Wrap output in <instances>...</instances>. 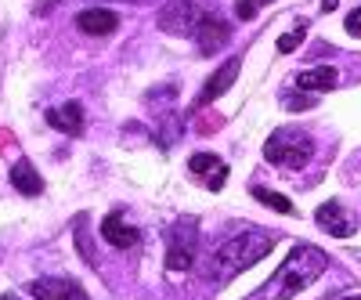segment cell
I'll list each match as a JSON object with an SVG mask.
<instances>
[{
  "label": "cell",
  "mask_w": 361,
  "mask_h": 300,
  "mask_svg": "<svg viewBox=\"0 0 361 300\" xmlns=\"http://www.w3.org/2000/svg\"><path fill=\"white\" fill-rule=\"evenodd\" d=\"M271 250H275V235H271V232L246 228V232L231 235L228 243L214 253V279L217 282L235 279L238 272H246V268H253L257 260H264Z\"/></svg>",
  "instance_id": "1"
},
{
  "label": "cell",
  "mask_w": 361,
  "mask_h": 300,
  "mask_svg": "<svg viewBox=\"0 0 361 300\" xmlns=\"http://www.w3.org/2000/svg\"><path fill=\"white\" fill-rule=\"evenodd\" d=\"M325 268H329V257L318 250V246H296L286 260H282V268L275 272V279H271V286L267 289H275L271 296L275 300H289V296H296V293H304V289H311L322 275H325Z\"/></svg>",
  "instance_id": "2"
},
{
  "label": "cell",
  "mask_w": 361,
  "mask_h": 300,
  "mask_svg": "<svg viewBox=\"0 0 361 300\" xmlns=\"http://www.w3.org/2000/svg\"><path fill=\"white\" fill-rule=\"evenodd\" d=\"M314 156V141L307 131H296V127H279L275 134L267 138L264 145V160L267 163H275L282 170H300V167H307Z\"/></svg>",
  "instance_id": "3"
},
{
  "label": "cell",
  "mask_w": 361,
  "mask_h": 300,
  "mask_svg": "<svg viewBox=\"0 0 361 300\" xmlns=\"http://www.w3.org/2000/svg\"><path fill=\"white\" fill-rule=\"evenodd\" d=\"M214 15V0H166L159 8L156 22L163 33L173 37H195V29Z\"/></svg>",
  "instance_id": "4"
},
{
  "label": "cell",
  "mask_w": 361,
  "mask_h": 300,
  "mask_svg": "<svg viewBox=\"0 0 361 300\" xmlns=\"http://www.w3.org/2000/svg\"><path fill=\"white\" fill-rule=\"evenodd\" d=\"M195 243H199L195 221H180L166 232V268L170 272H188L195 260Z\"/></svg>",
  "instance_id": "5"
},
{
  "label": "cell",
  "mask_w": 361,
  "mask_h": 300,
  "mask_svg": "<svg viewBox=\"0 0 361 300\" xmlns=\"http://www.w3.org/2000/svg\"><path fill=\"white\" fill-rule=\"evenodd\" d=\"M188 170L199 177L206 188H214V192L224 188V181H228V163L221 156H214V152H195L188 160Z\"/></svg>",
  "instance_id": "6"
},
{
  "label": "cell",
  "mask_w": 361,
  "mask_h": 300,
  "mask_svg": "<svg viewBox=\"0 0 361 300\" xmlns=\"http://www.w3.org/2000/svg\"><path fill=\"white\" fill-rule=\"evenodd\" d=\"M314 221L333 235V239H347V235H354V221H350V214L343 210V203H336V199H329V203H322L318 206V214H314Z\"/></svg>",
  "instance_id": "7"
},
{
  "label": "cell",
  "mask_w": 361,
  "mask_h": 300,
  "mask_svg": "<svg viewBox=\"0 0 361 300\" xmlns=\"http://www.w3.org/2000/svg\"><path fill=\"white\" fill-rule=\"evenodd\" d=\"M29 293L37 300H87V293L73 279H37L29 282Z\"/></svg>",
  "instance_id": "8"
},
{
  "label": "cell",
  "mask_w": 361,
  "mask_h": 300,
  "mask_svg": "<svg viewBox=\"0 0 361 300\" xmlns=\"http://www.w3.org/2000/svg\"><path fill=\"white\" fill-rule=\"evenodd\" d=\"M76 29H83L87 37H109L119 29V15L112 8H87L76 15Z\"/></svg>",
  "instance_id": "9"
},
{
  "label": "cell",
  "mask_w": 361,
  "mask_h": 300,
  "mask_svg": "<svg viewBox=\"0 0 361 300\" xmlns=\"http://www.w3.org/2000/svg\"><path fill=\"white\" fill-rule=\"evenodd\" d=\"M228 40H231V25L221 22V18H214V15H209V18L195 29V47H199L202 54H217Z\"/></svg>",
  "instance_id": "10"
},
{
  "label": "cell",
  "mask_w": 361,
  "mask_h": 300,
  "mask_svg": "<svg viewBox=\"0 0 361 300\" xmlns=\"http://www.w3.org/2000/svg\"><path fill=\"white\" fill-rule=\"evenodd\" d=\"M238 69H243V62H238V58H228V62H224V66H221L214 76L206 80V87H202V95H199V102H195V105L202 109V105H209V102H217V98L228 91V87L235 83Z\"/></svg>",
  "instance_id": "11"
},
{
  "label": "cell",
  "mask_w": 361,
  "mask_h": 300,
  "mask_svg": "<svg viewBox=\"0 0 361 300\" xmlns=\"http://www.w3.org/2000/svg\"><path fill=\"white\" fill-rule=\"evenodd\" d=\"M102 235H105V243L116 246V250H130L137 239H141L137 228H134L123 214H109V217L102 221Z\"/></svg>",
  "instance_id": "12"
},
{
  "label": "cell",
  "mask_w": 361,
  "mask_h": 300,
  "mask_svg": "<svg viewBox=\"0 0 361 300\" xmlns=\"http://www.w3.org/2000/svg\"><path fill=\"white\" fill-rule=\"evenodd\" d=\"M47 124L54 131H66V134H83V105L80 102H66V105H58L47 112Z\"/></svg>",
  "instance_id": "13"
},
{
  "label": "cell",
  "mask_w": 361,
  "mask_h": 300,
  "mask_svg": "<svg viewBox=\"0 0 361 300\" xmlns=\"http://www.w3.org/2000/svg\"><path fill=\"white\" fill-rule=\"evenodd\" d=\"M336 83H340V73L333 66H318L296 76V91H333Z\"/></svg>",
  "instance_id": "14"
},
{
  "label": "cell",
  "mask_w": 361,
  "mask_h": 300,
  "mask_svg": "<svg viewBox=\"0 0 361 300\" xmlns=\"http://www.w3.org/2000/svg\"><path fill=\"white\" fill-rule=\"evenodd\" d=\"M11 185L22 192V196H40L44 192V181H40V174L33 170V163H29V160H18L15 167H11Z\"/></svg>",
  "instance_id": "15"
},
{
  "label": "cell",
  "mask_w": 361,
  "mask_h": 300,
  "mask_svg": "<svg viewBox=\"0 0 361 300\" xmlns=\"http://www.w3.org/2000/svg\"><path fill=\"white\" fill-rule=\"evenodd\" d=\"M253 196H257L264 206L275 210V214H282V217H293V214H296V206H293L282 192H267V188H260V185H257V188H253Z\"/></svg>",
  "instance_id": "16"
},
{
  "label": "cell",
  "mask_w": 361,
  "mask_h": 300,
  "mask_svg": "<svg viewBox=\"0 0 361 300\" xmlns=\"http://www.w3.org/2000/svg\"><path fill=\"white\" fill-rule=\"evenodd\" d=\"M264 4H271V0H235V15H238V22H250V18H257Z\"/></svg>",
  "instance_id": "17"
},
{
  "label": "cell",
  "mask_w": 361,
  "mask_h": 300,
  "mask_svg": "<svg viewBox=\"0 0 361 300\" xmlns=\"http://www.w3.org/2000/svg\"><path fill=\"white\" fill-rule=\"evenodd\" d=\"M304 29H307V25H300V29H296V33H286V37H279V44H275V47H279L282 54H289V51H296L300 44H304Z\"/></svg>",
  "instance_id": "18"
},
{
  "label": "cell",
  "mask_w": 361,
  "mask_h": 300,
  "mask_svg": "<svg viewBox=\"0 0 361 300\" xmlns=\"http://www.w3.org/2000/svg\"><path fill=\"white\" fill-rule=\"evenodd\" d=\"M282 105H286L289 112H300V109H311V105H314V98H311V95H286V98H282Z\"/></svg>",
  "instance_id": "19"
},
{
  "label": "cell",
  "mask_w": 361,
  "mask_h": 300,
  "mask_svg": "<svg viewBox=\"0 0 361 300\" xmlns=\"http://www.w3.org/2000/svg\"><path fill=\"white\" fill-rule=\"evenodd\" d=\"M76 243H80V253H83V260H90V264H94V253H90V246H87V232H83V217L76 221Z\"/></svg>",
  "instance_id": "20"
},
{
  "label": "cell",
  "mask_w": 361,
  "mask_h": 300,
  "mask_svg": "<svg viewBox=\"0 0 361 300\" xmlns=\"http://www.w3.org/2000/svg\"><path fill=\"white\" fill-rule=\"evenodd\" d=\"M347 33H350V37H361V8H354V11L347 15Z\"/></svg>",
  "instance_id": "21"
},
{
  "label": "cell",
  "mask_w": 361,
  "mask_h": 300,
  "mask_svg": "<svg viewBox=\"0 0 361 300\" xmlns=\"http://www.w3.org/2000/svg\"><path fill=\"white\" fill-rule=\"evenodd\" d=\"M336 4L340 0H322V11H336Z\"/></svg>",
  "instance_id": "22"
},
{
  "label": "cell",
  "mask_w": 361,
  "mask_h": 300,
  "mask_svg": "<svg viewBox=\"0 0 361 300\" xmlns=\"http://www.w3.org/2000/svg\"><path fill=\"white\" fill-rule=\"evenodd\" d=\"M0 300H22V296H15V293H8V296H0Z\"/></svg>",
  "instance_id": "23"
},
{
  "label": "cell",
  "mask_w": 361,
  "mask_h": 300,
  "mask_svg": "<svg viewBox=\"0 0 361 300\" xmlns=\"http://www.w3.org/2000/svg\"><path fill=\"white\" fill-rule=\"evenodd\" d=\"M343 300H361V293H357V296H343Z\"/></svg>",
  "instance_id": "24"
}]
</instances>
